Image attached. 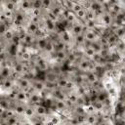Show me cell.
Masks as SVG:
<instances>
[{"instance_id":"obj_1","label":"cell","mask_w":125,"mask_h":125,"mask_svg":"<svg viewBox=\"0 0 125 125\" xmlns=\"http://www.w3.org/2000/svg\"><path fill=\"white\" fill-rule=\"evenodd\" d=\"M17 80V88L21 89L29 93L32 90V78L28 76H19L16 78Z\"/></svg>"},{"instance_id":"obj_2","label":"cell","mask_w":125,"mask_h":125,"mask_svg":"<svg viewBox=\"0 0 125 125\" xmlns=\"http://www.w3.org/2000/svg\"><path fill=\"white\" fill-rule=\"evenodd\" d=\"M92 66H93V62L86 58V57H82L76 63V69L77 71L79 72H88L92 69Z\"/></svg>"},{"instance_id":"obj_3","label":"cell","mask_w":125,"mask_h":125,"mask_svg":"<svg viewBox=\"0 0 125 125\" xmlns=\"http://www.w3.org/2000/svg\"><path fill=\"white\" fill-rule=\"evenodd\" d=\"M68 29H69L70 33L72 34V36H74V35H78V34H82V33H84L86 27H85L83 21H77L76 22L70 24V26H69Z\"/></svg>"},{"instance_id":"obj_4","label":"cell","mask_w":125,"mask_h":125,"mask_svg":"<svg viewBox=\"0 0 125 125\" xmlns=\"http://www.w3.org/2000/svg\"><path fill=\"white\" fill-rule=\"evenodd\" d=\"M32 90L39 92V93H44L46 92V83L44 79H38L37 77L32 78Z\"/></svg>"},{"instance_id":"obj_5","label":"cell","mask_w":125,"mask_h":125,"mask_svg":"<svg viewBox=\"0 0 125 125\" xmlns=\"http://www.w3.org/2000/svg\"><path fill=\"white\" fill-rule=\"evenodd\" d=\"M15 101L22 104H29V98H28V93L24 90L18 89L16 91V96H15Z\"/></svg>"},{"instance_id":"obj_6","label":"cell","mask_w":125,"mask_h":125,"mask_svg":"<svg viewBox=\"0 0 125 125\" xmlns=\"http://www.w3.org/2000/svg\"><path fill=\"white\" fill-rule=\"evenodd\" d=\"M84 36H85V40L88 43L94 42L96 40H99L101 35L98 33V31L96 29H85L84 31Z\"/></svg>"},{"instance_id":"obj_7","label":"cell","mask_w":125,"mask_h":125,"mask_svg":"<svg viewBox=\"0 0 125 125\" xmlns=\"http://www.w3.org/2000/svg\"><path fill=\"white\" fill-rule=\"evenodd\" d=\"M16 34H17L16 27L12 25V26H10L7 29V31L4 34L1 35V40L4 41V42H6V43H11L12 40L14 39V37L16 36Z\"/></svg>"},{"instance_id":"obj_8","label":"cell","mask_w":125,"mask_h":125,"mask_svg":"<svg viewBox=\"0 0 125 125\" xmlns=\"http://www.w3.org/2000/svg\"><path fill=\"white\" fill-rule=\"evenodd\" d=\"M34 109H35L36 116H39V117H44V118H45V117L50 113L49 106H46V105L43 104H35V105H34Z\"/></svg>"},{"instance_id":"obj_9","label":"cell","mask_w":125,"mask_h":125,"mask_svg":"<svg viewBox=\"0 0 125 125\" xmlns=\"http://www.w3.org/2000/svg\"><path fill=\"white\" fill-rule=\"evenodd\" d=\"M36 116V113H35V109H34V105L31 104H27L25 105V109H24V114L22 117H25L27 119L30 120L31 122V119H33L34 117Z\"/></svg>"},{"instance_id":"obj_10","label":"cell","mask_w":125,"mask_h":125,"mask_svg":"<svg viewBox=\"0 0 125 125\" xmlns=\"http://www.w3.org/2000/svg\"><path fill=\"white\" fill-rule=\"evenodd\" d=\"M0 76H1V79L8 78V77H14L12 67L9 66V65H1V67H0Z\"/></svg>"},{"instance_id":"obj_11","label":"cell","mask_w":125,"mask_h":125,"mask_svg":"<svg viewBox=\"0 0 125 125\" xmlns=\"http://www.w3.org/2000/svg\"><path fill=\"white\" fill-rule=\"evenodd\" d=\"M72 44H73L74 47H83L86 44L84 33L78 34V35H74L72 37Z\"/></svg>"},{"instance_id":"obj_12","label":"cell","mask_w":125,"mask_h":125,"mask_svg":"<svg viewBox=\"0 0 125 125\" xmlns=\"http://www.w3.org/2000/svg\"><path fill=\"white\" fill-rule=\"evenodd\" d=\"M25 104H22V103H19V102H15L14 105H13V108L15 109V112L17 115L22 117L23 114H24V109H25Z\"/></svg>"},{"instance_id":"obj_13","label":"cell","mask_w":125,"mask_h":125,"mask_svg":"<svg viewBox=\"0 0 125 125\" xmlns=\"http://www.w3.org/2000/svg\"><path fill=\"white\" fill-rule=\"evenodd\" d=\"M1 10H5V11H11V12H16L18 11V4L8 0L7 2L1 4Z\"/></svg>"},{"instance_id":"obj_14","label":"cell","mask_w":125,"mask_h":125,"mask_svg":"<svg viewBox=\"0 0 125 125\" xmlns=\"http://www.w3.org/2000/svg\"><path fill=\"white\" fill-rule=\"evenodd\" d=\"M85 124H98V115L95 112L87 113L85 118Z\"/></svg>"},{"instance_id":"obj_15","label":"cell","mask_w":125,"mask_h":125,"mask_svg":"<svg viewBox=\"0 0 125 125\" xmlns=\"http://www.w3.org/2000/svg\"><path fill=\"white\" fill-rule=\"evenodd\" d=\"M21 123V117L19 115H15L12 117H9L5 121V125H18Z\"/></svg>"},{"instance_id":"obj_16","label":"cell","mask_w":125,"mask_h":125,"mask_svg":"<svg viewBox=\"0 0 125 125\" xmlns=\"http://www.w3.org/2000/svg\"><path fill=\"white\" fill-rule=\"evenodd\" d=\"M87 11H88L87 7H83V8H82V9H80V10H79L77 13H75V15H76V18H77L79 21H85V19H86Z\"/></svg>"},{"instance_id":"obj_17","label":"cell","mask_w":125,"mask_h":125,"mask_svg":"<svg viewBox=\"0 0 125 125\" xmlns=\"http://www.w3.org/2000/svg\"><path fill=\"white\" fill-rule=\"evenodd\" d=\"M86 29H96L97 25H98V21H90V20H85L83 21Z\"/></svg>"},{"instance_id":"obj_18","label":"cell","mask_w":125,"mask_h":125,"mask_svg":"<svg viewBox=\"0 0 125 125\" xmlns=\"http://www.w3.org/2000/svg\"><path fill=\"white\" fill-rule=\"evenodd\" d=\"M83 7H85V6H83L81 3H79L78 1H76V0H74L73 2H72V5H71V9H70V11H72L73 13H77L80 9H82Z\"/></svg>"},{"instance_id":"obj_19","label":"cell","mask_w":125,"mask_h":125,"mask_svg":"<svg viewBox=\"0 0 125 125\" xmlns=\"http://www.w3.org/2000/svg\"><path fill=\"white\" fill-rule=\"evenodd\" d=\"M9 27H10V25L6 21H0V35L4 34Z\"/></svg>"}]
</instances>
